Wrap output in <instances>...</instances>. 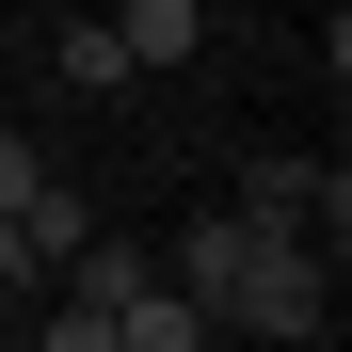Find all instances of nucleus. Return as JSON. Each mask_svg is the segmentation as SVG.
Returning <instances> with one entry per match:
<instances>
[{
	"instance_id": "f257e3e1",
	"label": "nucleus",
	"mask_w": 352,
	"mask_h": 352,
	"mask_svg": "<svg viewBox=\"0 0 352 352\" xmlns=\"http://www.w3.org/2000/svg\"><path fill=\"white\" fill-rule=\"evenodd\" d=\"M208 320H241V336H320V320H336L320 241H305V224H288V241H256V256H241V288H224Z\"/></svg>"
},
{
	"instance_id": "f03ea898",
	"label": "nucleus",
	"mask_w": 352,
	"mask_h": 352,
	"mask_svg": "<svg viewBox=\"0 0 352 352\" xmlns=\"http://www.w3.org/2000/svg\"><path fill=\"white\" fill-rule=\"evenodd\" d=\"M112 48H129V80L144 65H192L208 48V0H112Z\"/></svg>"
},
{
	"instance_id": "7ed1b4c3",
	"label": "nucleus",
	"mask_w": 352,
	"mask_h": 352,
	"mask_svg": "<svg viewBox=\"0 0 352 352\" xmlns=\"http://www.w3.org/2000/svg\"><path fill=\"white\" fill-rule=\"evenodd\" d=\"M112 352H208V305H176V288L144 272L129 305H112Z\"/></svg>"
},
{
	"instance_id": "20e7f679",
	"label": "nucleus",
	"mask_w": 352,
	"mask_h": 352,
	"mask_svg": "<svg viewBox=\"0 0 352 352\" xmlns=\"http://www.w3.org/2000/svg\"><path fill=\"white\" fill-rule=\"evenodd\" d=\"M0 224H16V241H32V272H65V256L96 241V224H80V192H65V176H48V192H32V208H0Z\"/></svg>"
},
{
	"instance_id": "39448f33",
	"label": "nucleus",
	"mask_w": 352,
	"mask_h": 352,
	"mask_svg": "<svg viewBox=\"0 0 352 352\" xmlns=\"http://www.w3.org/2000/svg\"><path fill=\"white\" fill-rule=\"evenodd\" d=\"M48 65H65V96H112V80H129V48H112V16H65Z\"/></svg>"
},
{
	"instance_id": "423d86ee",
	"label": "nucleus",
	"mask_w": 352,
	"mask_h": 352,
	"mask_svg": "<svg viewBox=\"0 0 352 352\" xmlns=\"http://www.w3.org/2000/svg\"><path fill=\"white\" fill-rule=\"evenodd\" d=\"M144 272H160V256H129V241H80V256H65V305H129Z\"/></svg>"
},
{
	"instance_id": "0eeeda50",
	"label": "nucleus",
	"mask_w": 352,
	"mask_h": 352,
	"mask_svg": "<svg viewBox=\"0 0 352 352\" xmlns=\"http://www.w3.org/2000/svg\"><path fill=\"white\" fill-rule=\"evenodd\" d=\"M241 208H272V224H305V208H320V176H305V160H256V176H241Z\"/></svg>"
},
{
	"instance_id": "6e6552de",
	"label": "nucleus",
	"mask_w": 352,
	"mask_h": 352,
	"mask_svg": "<svg viewBox=\"0 0 352 352\" xmlns=\"http://www.w3.org/2000/svg\"><path fill=\"white\" fill-rule=\"evenodd\" d=\"M32 192H48V160H32L16 129H0V208H32Z\"/></svg>"
},
{
	"instance_id": "1a4fd4ad",
	"label": "nucleus",
	"mask_w": 352,
	"mask_h": 352,
	"mask_svg": "<svg viewBox=\"0 0 352 352\" xmlns=\"http://www.w3.org/2000/svg\"><path fill=\"white\" fill-rule=\"evenodd\" d=\"M48 352H112V305H65V320H48Z\"/></svg>"
},
{
	"instance_id": "9d476101",
	"label": "nucleus",
	"mask_w": 352,
	"mask_h": 352,
	"mask_svg": "<svg viewBox=\"0 0 352 352\" xmlns=\"http://www.w3.org/2000/svg\"><path fill=\"white\" fill-rule=\"evenodd\" d=\"M16 288H32V241H16V224H0V305H16Z\"/></svg>"
}]
</instances>
